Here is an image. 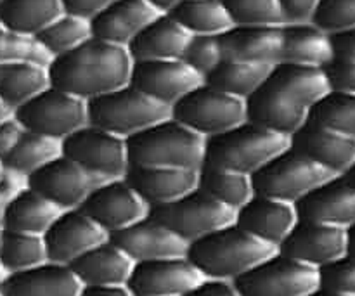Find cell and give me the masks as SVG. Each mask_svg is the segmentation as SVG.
<instances>
[{
    "instance_id": "21",
    "label": "cell",
    "mask_w": 355,
    "mask_h": 296,
    "mask_svg": "<svg viewBox=\"0 0 355 296\" xmlns=\"http://www.w3.org/2000/svg\"><path fill=\"white\" fill-rule=\"evenodd\" d=\"M297 222L298 215L295 204L260 194H253L241 208L234 211V224L239 229L276 250Z\"/></svg>"
},
{
    "instance_id": "13",
    "label": "cell",
    "mask_w": 355,
    "mask_h": 296,
    "mask_svg": "<svg viewBox=\"0 0 355 296\" xmlns=\"http://www.w3.org/2000/svg\"><path fill=\"white\" fill-rule=\"evenodd\" d=\"M99 184L103 182L62 155L26 179L28 189L40 194L61 211L82 207L90 191Z\"/></svg>"
},
{
    "instance_id": "54",
    "label": "cell",
    "mask_w": 355,
    "mask_h": 296,
    "mask_svg": "<svg viewBox=\"0 0 355 296\" xmlns=\"http://www.w3.org/2000/svg\"><path fill=\"white\" fill-rule=\"evenodd\" d=\"M9 114H12V113H10V111L7 110V107L3 106L2 103H0V121H2V120H6V118L9 116Z\"/></svg>"
},
{
    "instance_id": "18",
    "label": "cell",
    "mask_w": 355,
    "mask_h": 296,
    "mask_svg": "<svg viewBox=\"0 0 355 296\" xmlns=\"http://www.w3.org/2000/svg\"><path fill=\"white\" fill-rule=\"evenodd\" d=\"M203 279L187 256H179L135 263L127 288L134 296H186Z\"/></svg>"
},
{
    "instance_id": "47",
    "label": "cell",
    "mask_w": 355,
    "mask_h": 296,
    "mask_svg": "<svg viewBox=\"0 0 355 296\" xmlns=\"http://www.w3.org/2000/svg\"><path fill=\"white\" fill-rule=\"evenodd\" d=\"M113 2L114 0H61L62 10L66 14H73L87 21L92 19Z\"/></svg>"
},
{
    "instance_id": "44",
    "label": "cell",
    "mask_w": 355,
    "mask_h": 296,
    "mask_svg": "<svg viewBox=\"0 0 355 296\" xmlns=\"http://www.w3.org/2000/svg\"><path fill=\"white\" fill-rule=\"evenodd\" d=\"M182 61L205 80L208 73L214 71L224 61L218 37H203V35L191 37L182 54Z\"/></svg>"
},
{
    "instance_id": "9",
    "label": "cell",
    "mask_w": 355,
    "mask_h": 296,
    "mask_svg": "<svg viewBox=\"0 0 355 296\" xmlns=\"http://www.w3.org/2000/svg\"><path fill=\"white\" fill-rule=\"evenodd\" d=\"M12 116L24 130L59 142L89 123L85 101L52 85L12 111Z\"/></svg>"
},
{
    "instance_id": "52",
    "label": "cell",
    "mask_w": 355,
    "mask_h": 296,
    "mask_svg": "<svg viewBox=\"0 0 355 296\" xmlns=\"http://www.w3.org/2000/svg\"><path fill=\"white\" fill-rule=\"evenodd\" d=\"M148 2L151 3V6L155 7L158 12L166 14V12H170L173 7H177L179 3H182V2H187V0H148Z\"/></svg>"
},
{
    "instance_id": "14",
    "label": "cell",
    "mask_w": 355,
    "mask_h": 296,
    "mask_svg": "<svg viewBox=\"0 0 355 296\" xmlns=\"http://www.w3.org/2000/svg\"><path fill=\"white\" fill-rule=\"evenodd\" d=\"M80 210L107 236L148 217L149 208L125 179L106 180L90 191Z\"/></svg>"
},
{
    "instance_id": "22",
    "label": "cell",
    "mask_w": 355,
    "mask_h": 296,
    "mask_svg": "<svg viewBox=\"0 0 355 296\" xmlns=\"http://www.w3.org/2000/svg\"><path fill=\"white\" fill-rule=\"evenodd\" d=\"M290 148L333 175L343 177L355 166V139L305 123L290 137Z\"/></svg>"
},
{
    "instance_id": "36",
    "label": "cell",
    "mask_w": 355,
    "mask_h": 296,
    "mask_svg": "<svg viewBox=\"0 0 355 296\" xmlns=\"http://www.w3.org/2000/svg\"><path fill=\"white\" fill-rule=\"evenodd\" d=\"M166 14L172 16L191 37H218L234 26L220 0H187Z\"/></svg>"
},
{
    "instance_id": "38",
    "label": "cell",
    "mask_w": 355,
    "mask_h": 296,
    "mask_svg": "<svg viewBox=\"0 0 355 296\" xmlns=\"http://www.w3.org/2000/svg\"><path fill=\"white\" fill-rule=\"evenodd\" d=\"M309 123L355 139V94L329 90L309 111Z\"/></svg>"
},
{
    "instance_id": "2",
    "label": "cell",
    "mask_w": 355,
    "mask_h": 296,
    "mask_svg": "<svg viewBox=\"0 0 355 296\" xmlns=\"http://www.w3.org/2000/svg\"><path fill=\"white\" fill-rule=\"evenodd\" d=\"M132 59L127 49L90 37L80 47L52 58L49 62V85L82 101L128 85Z\"/></svg>"
},
{
    "instance_id": "5",
    "label": "cell",
    "mask_w": 355,
    "mask_h": 296,
    "mask_svg": "<svg viewBox=\"0 0 355 296\" xmlns=\"http://www.w3.org/2000/svg\"><path fill=\"white\" fill-rule=\"evenodd\" d=\"M288 148V137L243 121L231 130L205 139L203 165L252 177L257 170Z\"/></svg>"
},
{
    "instance_id": "41",
    "label": "cell",
    "mask_w": 355,
    "mask_h": 296,
    "mask_svg": "<svg viewBox=\"0 0 355 296\" xmlns=\"http://www.w3.org/2000/svg\"><path fill=\"white\" fill-rule=\"evenodd\" d=\"M234 26H283L277 0H220Z\"/></svg>"
},
{
    "instance_id": "1",
    "label": "cell",
    "mask_w": 355,
    "mask_h": 296,
    "mask_svg": "<svg viewBox=\"0 0 355 296\" xmlns=\"http://www.w3.org/2000/svg\"><path fill=\"white\" fill-rule=\"evenodd\" d=\"M322 68L277 62L266 82L245 101L246 121L290 139L309 120V111L329 92Z\"/></svg>"
},
{
    "instance_id": "6",
    "label": "cell",
    "mask_w": 355,
    "mask_h": 296,
    "mask_svg": "<svg viewBox=\"0 0 355 296\" xmlns=\"http://www.w3.org/2000/svg\"><path fill=\"white\" fill-rule=\"evenodd\" d=\"M170 118V107L156 103L132 85L87 101L89 125L127 141L151 125Z\"/></svg>"
},
{
    "instance_id": "32",
    "label": "cell",
    "mask_w": 355,
    "mask_h": 296,
    "mask_svg": "<svg viewBox=\"0 0 355 296\" xmlns=\"http://www.w3.org/2000/svg\"><path fill=\"white\" fill-rule=\"evenodd\" d=\"M62 12L61 0H3L0 24L14 33L35 38Z\"/></svg>"
},
{
    "instance_id": "26",
    "label": "cell",
    "mask_w": 355,
    "mask_h": 296,
    "mask_svg": "<svg viewBox=\"0 0 355 296\" xmlns=\"http://www.w3.org/2000/svg\"><path fill=\"white\" fill-rule=\"evenodd\" d=\"M222 54L229 61L274 66L281 55V26H232L218 35Z\"/></svg>"
},
{
    "instance_id": "7",
    "label": "cell",
    "mask_w": 355,
    "mask_h": 296,
    "mask_svg": "<svg viewBox=\"0 0 355 296\" xmlns=\"http://www.w3.org/2000/svg\"><path fill=\"white\" fill-rule=\"evenodd\" d=\"M335 177L300 153L288 148L257 170L250 179L255 194L295 204Z\"/></svg>"
},
{
    "instance_id": "53",
    "label": "cell",
    "mask_w": 355,
    "mask_h": 296,
    "mask_svg": "<svg viewBox=\"0 0 355 296\" xmlns=\"http://www.w3.org/2000/svg\"><path fill=\"white\" fill-rule=\"evenodd\" d=\"M347 234H349V255L355 256V227L349 229Z\"/></svg>"
},
{
    "instance_id": "39",
    "label": "cell",
    "mask_w": 355,
    "mask_h": 296,
    "mask_svg": "<svg viewBox=\"0 0 355 296\" xmlns=\"http://www.w3.org/2000/svg\"><path fill=\"white\" fill-rule=\"evenodd\" d=\"M90 37H92L90 21L73 16V14L62 12L51 24H47L35 37V40L42 45V49L51 58H58V55H62L66 52L73 51V49L80 47Z\"/></svg>"
},
{
    "instance_id": "8",
    "label": "cell",
    "mask_w": 355,
    "mask_h": 296,
    "mask_svg": "<svg viewBox=\"0 0 355 296\" xmlns=\"http://www.w3.org/2000/svg\"><path fill=\"white\" fill-rule=\"evenodd\" d=\"M170 118L200 137L210 139L246 121L245 101L203 82L170 107Z\"/></svg>"
},
{
    "instance_id": "61",
    "label": "cell",
    "mask_w": 355,
    "mask_h": 296,
    "mask_svg": "<svg viewBox=\"0 0 355 296\" xmlns=\"http://www.w3.org/2000/svg\"><path fill=\"white\" fill-rule=\"evenodd\" d=\"M0 296H2V295H0Z\"/></svg>"
},
{
    "instance_id": "27",
    "label": "cell",
    "mask_w": 355,
    "mask_h": 296,
    "mask_svg": "<svg viewBox=\"0 0 355 296\" xmlns=\"http://www.w3.org/2000/svg\"><path fill=\"white\" fill-rule=\"evenodd\" d=\"M189 40L191 35L172 16L159 14L128 44L127 52L132 62L182 59Z\"/></svg>"
},
{
    "instance_id": "56",
    "label": "cell",
    "mask_w": 355,
    "mask_h": 296,
    "mask_svg": "<svg viewBox=\"0 0 355 296\" xmlns=\"http://www.w3.org/2000/svg\"><path fill=\"white\" fill-rule=\"evenodd\" d=\"M309 296H340V295H333V293H328V291L318 290V291H314V293L309 295Z\"/></svg>"
},
{
    "instance_id": "17",
    "label": "cell",
    "mask_w": 355,
    "mask_h": 296,
    "mask_svg": "<svg viewBox=\"0 0 355 296\" xmlns=\"http://www.w3.org/2000/svg\"><path fill=\"white\" fill-rule=\"evenodd\" d=\"M47 262L71 265L83 253L96 248L110 236L80 208L59 214L44 236Z\"/></svg>"
},
{
    "instance_id": "60",
    "label": "cell",
    "mask_w": 355,
    "mask_h": 296,
    "mask_svg": "<svg viewBox=\"0 0 355 296\" xmlns=\"http://www.w3.org/2000/svg\"><path fill=\"white\" fill-rule=\"evenodd\" d=\"M3 2V0H0V3H2Z\"/></svg>"
},
{
    "instance_id": "10",
    "label": "cell",
    "mask_w": 355,
    "mask_h": 296,
    "mask_svg": "<svg viewBox=\"0 0 355 296\" xmlns=\"http://www.w3.org/2000/svg\"><path fill=\"white\" fill-rule=\"evenodd\" d=\"M61 155L101 182L123 179L130 168L123 139L89 123L61 142Z\"/></svg>"
},
{
    "instance_id": "49",
    "label": "cell",
    "mask_w": 355,
    "mask_h": 296,
    "mask_svg": "<svg viewBox=\"0 0 355 296\" xmlns=\"http://www.w3.org/2000/svg\"><path fill=\"white\" fill-rule=\"evenodd\" d=\"M24 186H26V180L14 175V173L3 172L2 170V175H0V224H2L3 214H6L7 207H9V203L12 201V198L16 196Z\"/></svg>"
},
{
    "instance_id": "34",
    "label": "cell",
    "mask_w": 355,
    "mask_h": 296,
    "mask_svg": "<svg viewBox=\"0 0 355 296\" xmlns=\"http://www.w3.org/2000/svg\"><path fill=\"white\" fill-rule=\"evenodd\" d=\"M61 155V142L24 130L12 151L0 162L3 172L14 173L26 180L31 173L40 170Z\"/></svg>"
},
{
    "instance_id": "11",
    "label": "cell",
    "mask_w": 355,
    "mask_h": 296,
    "mask_svg": "<svg viewBox=\"0 0 355 296\" xmlns=\"http://www.w3.org/2000/svg\"><path fill=\"white\" fill-rule=\"evenodd\" d=\"M149 217L179 236L187 245L234 224V211L194 189L168 204L149 208Z\"/></svg>"
},
{
    "instance_id": "29",
    "label": "cell",
    "mask_w": 355,
    "mask_h": 296,
    "mask_svg": "<svg viewBox=\"0 0 355 296\" xmlns=\"http://www.w3.org/2000/svg\"><path fill=\"white\" fill-rule=\"evenodd\" d=\"M331 58V35L321 31L312 23L281 26L279 62L324 69Z\"/></svg>"
},
{
    "instance_id": "51",
    "label": "cell",
    "mask_w": 355,
    "mask_h": 296,
    "mask_svg": "<svg viewBox=\"0 0 355 296\" xmlns=\"http://www.w3.org/2000/svg\"><path fill=\"white\" fill-rule=\"evenodd\" d=\"M78 296H134L127 286H82Z\"/></svg>"
},
{
    "instance_id": "42",
    "label": "cell",
    "mask_w": 355,
    "mask_h": 296,
    "mask_svg": "<svg viewBox=\"0 0 355 296\" xmlns=\"http://www.w3.org/2000/svg\"><path fill=\"white\" fill-rule=\"evenodd\" d=\"M312 24L328 35L355 31V0H319Z\"/></svg>"
},
{
    "instance_id": "59",
    "label": "cell",
    "mask_w": 355,
    "mask_h": 296,
    "mask_svg": "<svg viewBox=\"0 0 355 296\" xmlns=\"http://www.w3.org/2000/svg\"><path fill=\"white\" fill-rule=\"evenodd\" d=\"M0 175H2V166H0Z\"/></svg>"
},
{
    "instance_id": "25",
    "label": "cell",
    "mask_w": 355,
    "mask_h": 296,
    "mask_svg": "<svg viewBox=\"0 0 355 296\" xmlns=\"http://www.w3.org/2000/svg\"><path fill=\"white\" fill-rule=\"evenodd\" d=\"M82 284L68 265L45 262L24 272L7 274L0 283L2 296H78Z\"/></svg>"
},
{
    "instance_id": "57",
    "label": "cell",
    "mask_w": 355,
    "mask_h": 296,
    "mask_svg": "<svg viewBox=\"0 0 355 296\" xmlns=\"http://www.w3.org/2000/svg\"><path fill=\"white\" fill-rule=\"evenodd\" d=\"M6 277V272L2 270V267H0V283H2V279Z\"/></svg>"
},
{
    "instance_id": "15",
    "label": "cell",
    "mask_w": 355,
    "mask_h": 296,
    "mask_svg": "<svg viewBox=\"0 0 355 296\" xmlns=\"http://www.w3.org/2000/svg\"><path fill=\"white\" fill-rule=\"evenodd\" d=\"M277 253L319 270L349 255V234L331 225L298 220L277 246Z\"/></svg>"
},
{
    "instance_id": "23",
    "label": "cell",
    "mask_w": 355,
    "mask_h": 296,
    "mask_svg": "<svg viewBox=\"0 0 355 296\" xmlns=\"http://www.w3.org/2000/svg\"><path fill=\"white\" fill-rule=\"evenodd\" d=\"M159 14L148 0H114L90 19V33L97 40L127 49Z\"/></svg>"
},
{
    "instance_id": "30",
    "label": "cell",
    "mask_w": 355,
    "mask_h": 296,
    "mask_svg": "<svg viewBox=\"0 0 355 296\" xmlns=\"http://www.w3.org/2000/svg\"><path fill=\"white\" fill-rule=\"evenodd\" d=\"M61 210L26 186L12 198L2 218L3 231L44 236Z\"/></svg>"
},
{
    "instance_id": "20",
    "label": "cell",
    "mask_w": 355,
    "mask_h": 296,
    "mask_svg": "<svg viewBox=\"0 0 355 296\" xmlns=\"http://www.w3.org/2000/svg\"><path fill=\"white\" fill-rule=\"evenodd\" d=\"M298 220L331 227H355V186L345 177H335L295 203Z\"/></svg>"
},
{
    "instance_id": "50",
    "label": "cell",
    "mask_w": 355,
    "mask_h": 296,
    "mask_svg": "<svg viewBox=\"0 0 355 296\" xmlns=\"http://www.w3.org/2000/svg\"><path fill=\"white\" fill-rule=\"evenodd\" d=\"M186 296H239L231 281L203 279Z\"/></svg>"
},
{
    "instance_id": "4",
    "label": "cell",
    "mask_w": 355,
    "mask_h": 296,
    "mask_svg": "<svg viewBox=\"0 0 355 296\" xmlns=\"http://www.w3.org/2000/svg\"><path fill=\"white\" fill-rule=\"evenodd\" d=\"M125 144L130 166L198 170L203 165L205 139L173 118H166L132 135Z\"/></svg>"
},
{
    "instance_id": "37",
    "label": "cell",
    "mask_w": 355,
    "mask_h": 296,
    "mask_svg": "<svg viewBox=\"0 0 355 296\" xmlns=\"http://www.w3.org/2000/svg\"><path fill=\"white\" fill-rule=\"evenodd\" d=\"M47 262L42 236L3 231L0 238V267L7 274L24 272Z\"/></svg>"
},
{
    "instance_id": "35",
    "label": "cell",
    "mask_w": 355,
    "mask_h": 296,
    "mask_svg": "<svg viewBox=\"0 0 355 296\" xmlns=\"http://www.w3.org/2000/svg\"><path fill=\"white\" fill-rule=\"evenodd\" d=\"M272 66L224 59L214 71L205 76V83L236 99L246 101L269 75Z\"/></svg>"
},
{
    "instance_id": "58",
    "label": "cell",
    "mask_w": 355,
    "mask_h": 296,
    "mask_svg": "<svg viewBox=\"0 0 355 296\" xmlns=\"http://www.w3.org/2000/svg\"><path fill=\"white\" fill-rule=\"evenodd\" d=\"M2 232H3V227H2V224H0V238H2Z\"/></svg>"
},
{
    "instance_id": "45",
    "label": "cell",
    "mask_w": 355,
    "mask_h": 296,
    "mask_svg": "<svg viewBox=\"0 0 355 296\" xmlns=\"http://www.w3.org/2000/svg\"><path fill=\"white\" fill-rule=\"evenodd\" d=\"M319 290L340 296H355V256L345 255L319 269Z\"/></svg>"
},
{
    "instance_id": "12",
    "label": "cell",
    "mask_w": 355,
    "mask_h": 296,
    "mask_svg": "<svg viewBox=\"0 0 355 296\" xmlns=\"http://www.w3.org/2000/svg\"><path fill=\"white\" fill-rule=\"evenodd\" d=\"M232 284L239 296H309L319 290V270L276 252Z\"/></svg>"
},
{
    "instance_id": "16",
    "label": "cell",
    "mask_w": 355,
    "mask_h": 296,
    "mask_svg": "<svg viewBox=\"0 0 355 296\" xmlns=\"http://www.w3.org/2000/svg\"><path fill=\"white\" fill-rule=\"evenodd\" d=\"M203 82V76L191 69L182 59H170L132 62L128 85L155 99L156 103L172 107Z\"/></svg>"
},
{
    "instance_id": "33",
    "label": "cell",
    "mask_w": 355,
    "mask_h": 296,
    "mask_svg": "<svg viewBox=\"0 0 355 296\" xmlns=\"http://www.w3.org/2000/svg\"><path fill=\"white\" fill-rule=\"evenodd\" d=\"M196 189L232 211L241 208L255 194L250 177L208 165L198 168Z\"/></svg>"
},
{
    "instance_id": "28",
    "label": "cell",
    "mask_w": 355,
    "mask_h": 296,
    "mask_svg": "<svg viewBox=\"0 0 355 296\" xmlns=\"http://www.w3.org/2000/svg\"><path fill=\"white\" fill-rule=\"evenodd\" d=\"M135 263L110 241L83 253L69 265L82 286H127Z\"/></svg>"
},
{
    "instance_id": "55",
    "label": "cell",
    "mask_w": 355,
    "mask_h": 296,
    "mask_svg": "<svg viewBox=\"0 0 355 296\" xmlns=\"http://www.w3.org/2000/svg\"><path fill=\"white\" fill-rule=\"evenodd\" d=\"M343 177H345V179L349 180L350 184H354V186H355V166H354L352 170H350L349 173H347V175H343Z\"/></svg>"
},
{
    "instance_id": "24",
    "label": "cell",
    "mask_w": 355,
    "mask_h": 296,
    "mask_svg": "<svg viewBox=\"0 0 355 296\" xmlns=\"http://www.w3.org/2000/svg\"><path fill=\"white\" fill-rule=\"evenodd\" d=\"M196 172L166 166H130L123 179L148 208L162 207L196 189Z\"/></svg>"
},
{
    "instance_id": "40",
    "label": "cell",
    "mask_w": 355,
    "mask_h": 296,
    "mask_svg": "<svg viewBox=\"0 0 355 296\" xmlns=\"http://www.w3.org/2000/svg\"><path fill=\"white\" fill-rule=\"evenodd\" d=\"M333 58L324 71L333 90L355 94V31L331 35Z\"/></svg>"
},
{
    "instance_id": "43",
    "label": "cell",
    "mask_w": 355,
    "mask_h": 296,
    "mask_svg": "<svg viewBox=\"0 0 355 296\" xmlns=\"http://www.w3.org/2000/svg\"><path fill=\"white\" fill-rule=\"evenodd\" d=\"M10 61H30L49 66L52 58L33 37L17 35L0 24V62Z\"/></svg>"
},
{
    "instance_id": "48",
    "label": "cell",
    "mask_w": 355,
    "mask_h": 296,
    "mask_svg": "<svg viewBox=\"0 0 355 296\" xmlns=\"http://www.w3.org/2000/svg\"><path fill=\"white\" fill-rule=\"evenodd\" d=\"M23 132V125L12 114H9L6 120L0 121V162L12 151V148L17 144Z\"/></svg>"
},
{
    "instance_id": "31",
    "label": "cell",
    "mask_w": 355,
    "mask_h": 296,
    "mask_svg": "<svg viewBox=\"0 0 355 296\" xmlns=\"http://www.w3.org/2000/svg\"><path fill=\"white\" fill-rule=\"evenodd\" d=\"M47 87V66L30 61L0 62V103L10 113Z\"/></svg>"
},
{
    "instance_id": "3",
    "label": "cell",
    "mask_w": 355,
    "mask_h": 296,
    "mask_svg": "<svg viewBox=\"0 0 355 296\" xmlns=\"http://www.w3.org/2000/svg\"><path fill=\"white\" fill-rule=\"evenodd\" d=\"M276 252V248L246 234L236 224H229L191 243L186 256L205 279L234 283Z\"/></svg>"
},
{
    "instance_id": "19",
    "label": "cell",
    "mask_w": 355,
    "mask_h": 296,
    "mask_svg": "<svg viewBox=\"0 0 355 296\" xmlns=\"http://www.w3.org/2000/svg\"><path fill=\"white\" fill-rule=\"evenodd\" d=\"M110 241L116 245L134 263L186 256L189 246L149 215L111 234Z\"/></svg>"
},
{
    "instance_id": "46",
    "label": "cell",
    "mask_w": 355,
    "mask_h": 296,
    "mask_svg": "<svg viewBox=\"0 0 355 296\" xmlns=\"http://www.w3.org/2000/svg\"><path fill=\"white\" fill-rule=\"evenodd\" d=\"M283 24L312 23L319 0H277Z\"/></svg>"
}]
</instances>
